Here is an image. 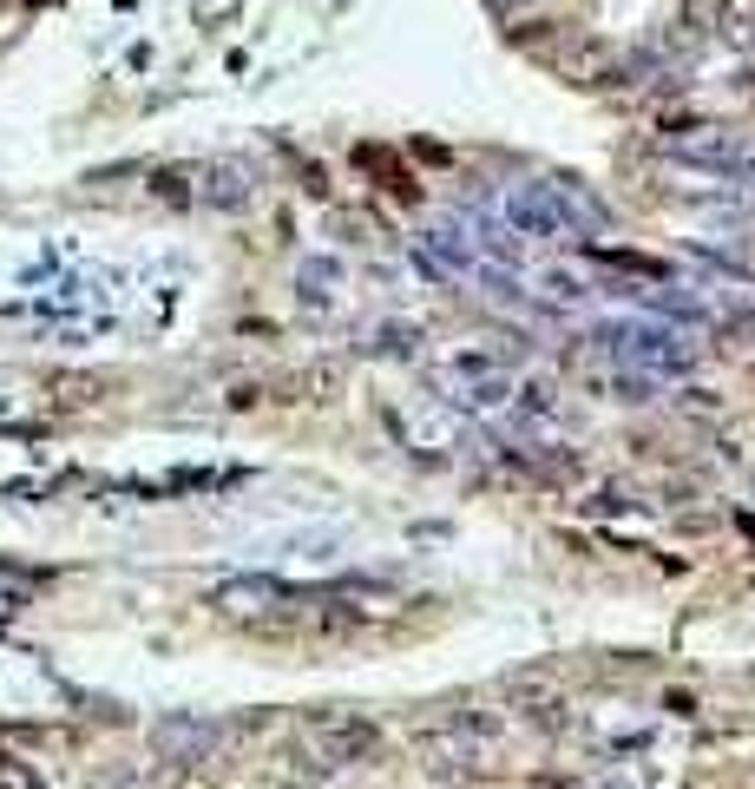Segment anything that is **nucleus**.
<instances>
[{
    "mask_svg": "<svg viewBox=\"0 0 755 789\" xmlns=\"http://www.w3.org/2000/svg\"><path fill=\"white\" fill-rule=\"evenodd\" d=\"M664 158L677 165H703V171H743V145L716 126H689V132H670L664 139Z\"/></svg>",
    "mask_w": 755,
    "mask_h": 789,
    "instance_id": "7ed1b4c3",
    "label": "nucleus"
},
{
    "mask_svg": "<svg viewBox=\"0 0 755 789\" xmlns=\"http://www.w3.org/2000/svg\"><path fill=\"white\" fill-rule=\"evenodd\" d=\"M309 743H316L322 763H355V757L375 750V723L368 718H316L309 723Z\"/></svg>",
    "mask_w": 755,
    "mask_h": 789,
    "instance_id": "39448f33",
    "label": "nucleus"
},
{
    "mask_svg": "<svg viewBox=\"0 0 755 789\" xmlns=\"http://www.w3.org/2000/svg\"><path fill=\"white\" fill-rule=\"evenodd\" d=\"M493 205H499V224H506L513 237H533V244H578V237H585V230H578V217L552 198V185H519V191H499Z\"/></svg>",
    "mask_w": 755,
    "mask_h": 789,
    "instance_id": "f03ea898",
    "label": "nucleus"
},
{
    "mask_svg": "<svg viewBox=\"0 0 755 789\" xmlns=\"http://www.w3.org/2000/svg\"><path fill=\"white\" fill-rule=\"evenodd\" d=\"M598 349L618 362V368H637V375H684L696 362V343L677 323H657V316H624V323H605L598 329Z\"/></svg>",
    "mask_w": 755,
    "mask_h": 789,
    "instance_id": "f257e3e1",
    "label": "nucleus"
},
{
    "mask_svg": "<svg viewBox=\"0 0 755 789\" xmlns=\"http://www.w3.org/2000/svg\"><path fill=\"white\" fill-rule=\"evenodd\" d=\"M0 789H40V783H33V770H27L20 757H7V750H0Z\"/></svg>",
    "mask_w": 755,
    "mask_h": 789,
    "instance_id": "0eeeda50",
    "label": "nucleus"
},
{
    "mask_svg": "<svg viewBox=\"0 0 755 789\" xmlns=\"http://www.w3.org/2000/svg\"><path fill=\"white\" fill-rule=\"evenodd\" d=\"M151 743H158V757H171V763H205L210 750L223 743V730L210 718H165L151 730Z\"/></svg>",
    "mask_w": 755,
    "mask_h": 789,
    "instance_id": "20e7f679",
    "label": "nucleus"
},
{
    "mask_svg": "<svg viewBox=\"0 0 755 789\" xmlns=\"http://www.w3.org/2000/svg\"><path fill=\"white\" fill-rule=\"evenodd\" d=\"M743 171H749V178H755V158H743Z\"/></svg>",
    "mask_w": 755,
    "mask_h": 789,
    "instance_id": "9d476101",
    "label": "nucleus"
},
{
    "mask_svg": "<svg viewBox=\"0 0 755 789\" xmlns=\"http://www.w3.org/2000/svg\"><path fill=\"white\" fill-rule=\"evenodd\" d=\"M138 789H178V783H138Z\"/></svg>",
    "mask_w": 755,
    "mask_h": 789,
    "instance_id": "1a4fd4ad",
    "label": "nucleus"
},
{
    "mask_svg": "<svg viewBox=\"0 0 755 789\" xmlns=\"http://www.w3.org/2000/svg\"><path fill=\"white\" fill-rule=\"evenodd\" d=\"M296 592L282 585V579H230V585H217V612H230V619H264L276 605H289Z\"/></svg>",
    "mask_w": 755,
    "mask_h": 789,
    "instance_id": "423d86ee",
    "label": "nucleus"
},
{
    "mask_svg": "<svg viewBox=\"0 0 755 789\" xmlns=\"http://www.w3.org/2000/svg\"><path fill=\"white\" fill-rule=\"evenodd\" d=\"M302 284H309V303H322L336 284V264H302Z\"/></svg>",
    "mask_w": 755,
    "mask_h": 789,
    "instance_id": "6e6552de",
    "label": "nucleus"
}]
</instances>
